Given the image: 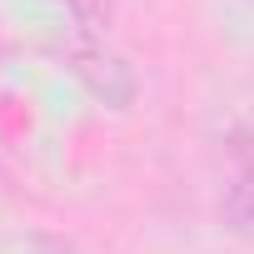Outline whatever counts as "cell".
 <instances>
[{
	"mask_svg": "<svg viewBox=\"0 0 254 254\" xmlns=\"http://www.w3.org/2000/svg\"><path fill=\"white\" fill-rule=\"evenodd\" d=\"M60 5L85 25V30H95V25H105V15H110V5H105V0H60Z\"/></svg>",
	"mask_w": 254,
	"mask_h": 254,
	"instance_id": "3957f363",
	"label": "cell"
},
{
	"mask_svg": "<svg viewBox=\"0 0 254 254\" xmlns=\"http://www.w3.org/2000/svg\"><path fill=\"white\" fill-rule=\"evenodd\" d=\"M65 60H70L75 80H80L95 100H105L110 110H130V105H135L140 80H135V70L125 65L110 45H100V40H70V45H65Z\"/></svg>",
	"mask_w": 254,
	"mask_h": 254,
	"instance_id": "6da1fadb",
	"label": "cell"
},
{
	"mask_svg": "<svg viewBox=\"0 0 254 254\" xmlns=\"http://www.w3.org/2000/svg\"><path fill=\"white\" fill-rule=\"evenodd\" d=\"M224 150L234 160V180H229V194H224V219L234 229H249L254 224V130L234 125L224 135Z\"/></svg>",
	"mask_w": 254,
	"mask_h": 254,
	"instance_id": "7a4b0ae2",
	"label": "cell"
}]
</instances>
